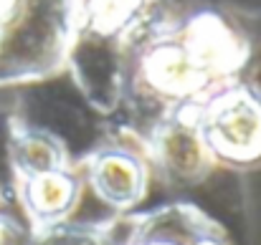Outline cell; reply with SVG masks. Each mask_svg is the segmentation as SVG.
<instances>
[{"instance_id":"3957f363","label":"cell","mask_w":261,"mask_h":245,"mask_svg":"<svg viewBox=\"0 0 261 245\" xmlns=\"http://www.w3.org/2000/svg\"><path fill=\"white\" fill-rule=\"evenodd\" d=\"M84 0H0V88L43 83L69 69Z\"/></svg>"},{"instance_id":"30bf717a","label":"cell","mask_w":261,"mask_h":245,"mask_svg":"<svg viewBox=\"0 0 261 245\" xmlns=\"http://www.w3.org/2000/svg\"><path fill=\"white\" fill-rule=\"evenodd\" d=\"M251 81L256 83V86H259V91H261V76H259V79H251Z\"/></svg>"},{"instance_id":"ba28073f","label":"cell","mask_w":261,"mask_h":245,"mask_svg":"<svg viewBox=\"0 0 261 245\" xmlns=\"http://www.w3.org/2000/svg\"><path fill=\"white\" fill-rule=\"evenodd\" d=\"M109 225H112V220L96 223V225L64 223V225H59L54 230L33 235L31 245H112V240H109Z\"/></svg>"},{"instance_id":"9c48e42d","label":"cell","mask_w":261,"mask_h":245,"mask_svg":"<svg viewBox=\"0 0 261 245\" xmlns=\"http://www.w3.org/2000/svg\"><path fill=\"white\" fill-rule=\"evenodd\" d=\"M33 235L28 225H20L15 218L0 210V245H31Z\"/></svg>"},{"instance_id":"8992f818","label":"cell","mask_w":261,"mask_h":245,"mask_svg":"<svg viewBox=\"0 0 261 245\" xmlns=\"http://www.w3.org/2000/svg\"><path fill=\"white\" fill-rule=\"evenodd\" d=\"M135 134L150 160L152 174L168 185H198L216 169L182 109L158 114L147 129Z\"/></svg>"},{"instance_id":"5b68a950","label":"cell","mask_w":261,"mask_h":245,"mask_svg":"<svg viewBox=\"0 0 261 245\" xmlns=\"http://www.w3.org/2000/svg\"><path fill=\"white\" fill-rule=\"evenodd\" d=\"M84 190L114 218L135 212L150 192L152 167L132 129H119L79 160Z\"/></svg>"},{"instance_id":"52a82bcc","label":"cell","mask_w":261,"mask_h":245,"mask_svg":"<svg viewBox=\"0 0 261 245\" xmlns=\"http://www.w3.org/2000/svg\"><path fill=\"white\" fill-rule=\"evenodd\" d=\"M119 223L124 225L119 238L109 225L112 245H231L223 225L193 202H165L127 212L119 215Z\"/></svg>"},{"instance_id":"277c9868","label":"cell","mask_w":261,"mask_h":245,"mask_svg":"<svg viewBox=\"0 0 261 245\" xmlns=\"http://www.w3.org/2000/svg\"><path fill=\"white\" fill-rule=\"evenodd\" d=\"M180 109L216 167L239 172L261 167V91L251 79H231Z\"/></svg>"},{"instance_id":"6da1fadb","label":"cell","mask_w":261,"mask_h":245,"mask_svg":"<svg viewBox=\"0 0 261 245\" xmlns=\"http://www.w3.org/2000/svg\"><path fill=\"white\" fill-rule=\"evenodd\" d=\"M246 33L213 8L165 13L137 41L124 83V101L158 114L193 104L239 79L251 64Z\"/></svg>"},{"instance_id":"7a4b0ae2","label":"cell","mask_w":261,"mask_h":245,"mask_svg":"<svg viewBox=\"0 0 261 245\" xmlns=\"http://www.w3.org/2000/svg\"><path fill=\"white\" fill-rule=\"evenodd\" d=\"M8 162L31 235L71 223L87 190L79 160L71 157L69 144L56 132L23 116H10Z\"/></svg>"}]
</instances>
